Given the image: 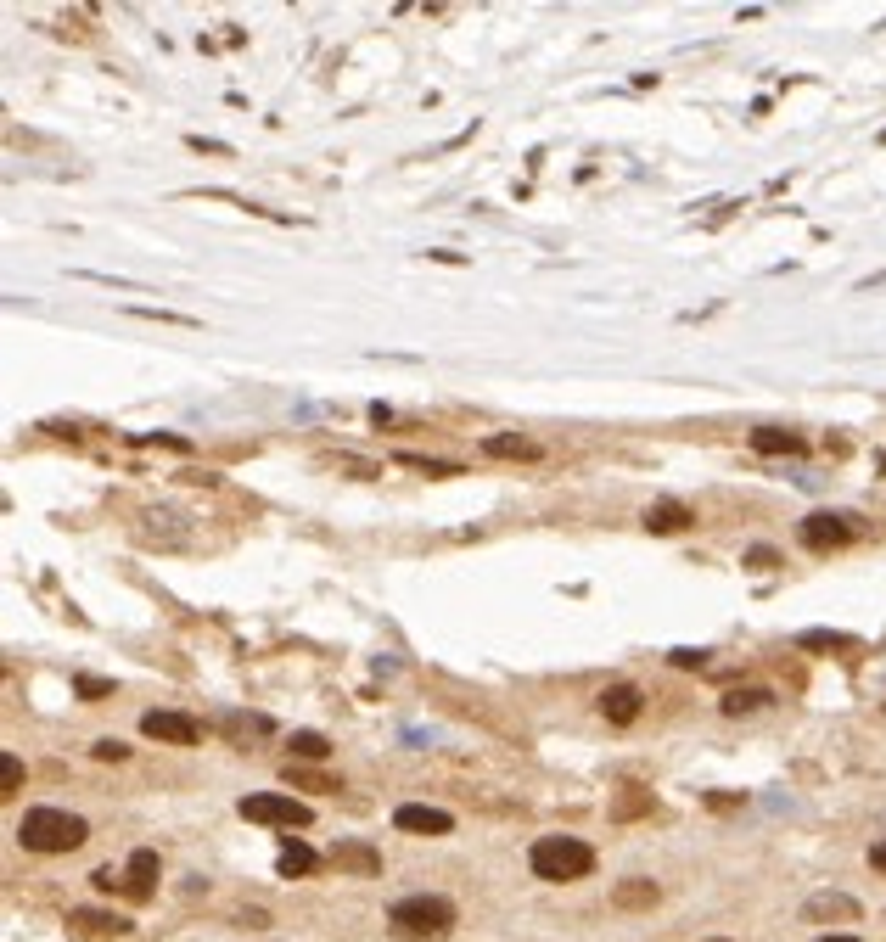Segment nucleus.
Here are the masks:
<instances>
[{
  "label": "nucleus",
  "mask_w": 886,
  "mask_h": 942,
  "mask_svg": "<svg viewBox=\"0 0 886 942\" xmlns=\"http://www.w3.org/2000/svg\"><path fill=\"white\" fill-rule=\"evenodd\" d=\"M455 903L438 898V892H415V898H399L393 909H387V931L404 942H438L455 931Z\"/></svg>",
  "instance_id": "f257e3e1"
},
{
  "label": "nucleus",
  "mask_w": 886,
  "mask_h": 942,
  "mask_svg": "<svg viewBox=\"0 0 886 942\" xmlns=\"http://www.w3.org/2000/svg\"><path fill=\"white\" fill-rule=\"evenodd\" d=\"M17 842L29 853H73V847L90 842V825L68 808H29L17 819Z\"/></svg>",
  "instance_id": "f03ea898"
},
{
  "label": "nucleus",
  "mask_w": 886,
  "mask_h": 942,
  "mask_svg": "<svg viewBox=\"0 0 886 942\" xmlns=\"http://www.w3.org/2000/svg\"><path fill=\"white\" fill-rule=\"evenodd\" d=\"M528 870L539 875V881H584L589 870H595V847L584 842V836H539V842L528 847Z\"/></svg>",
  "instance_id": "7ed1b4c3"
},
{
  "label": "nucleus",
  "mask_w": 886,
  "mask_h": 942,
  "mask_svg": "<svg viewBox=\"0 0 886 942\" xmlns=\"http://www.w3.org/2000/svg\"><path fill=\"white\" fill-rule=\"evenodd\" d=\"M236 814L253 819V825H286V830H303L315 819V808L298 797H286V791H253V797L236 802Z\"/></svg>",
  "instance_id": "20e7f679"
},
{
  "label": "nucleus",
  "mask_w": 886,
  "mask_h": 942,
  "mask_svg": "<svg viewBox=\"0 0 886 942\" xmlns=\"http://www.w3.org/2000/svg\"><path fill=\"white\" fill-rule=\"evenodd\" d=\"M141 735H152L163 746H197L202 724L191 713H174V707H152V713H141Z\"/></svg>",
  "instance_id": "39448f33"
},
{
  "label": "nucleus",
  "mask_w": 886,
  "mask_h": 942,
  "mask_svg": "<svg viewBox=\"0 0 886 942\" xmlns=\"http://www.w3.org/2000/svg\"><path fill=\"white\" fill-rule=\"evenodd\" d=\"M853 516H836V511H814L802 522V544L808 550H847L853 544Z\"/></svg>",
  "instance_id": "423d86ee"
},
{
  "label": "nucleus",
  "mask_w": 886,
  "mask_h": 942,
  "mask_svg": "<svg viewBox=\"0 0 886 942\" xmlns=\"http://www.w3.org/2000/svg\"><path fill=\"white\" fill-rule=\"evenodd\" d=\"M68 931L79 942H113L129 931L124 914H107V909H68Z\"/></svg>",
  "instance_id": "0eeeda50"
},
{
  "label": "nucleus",
  "mask_w": 886,
  "mask_h": 942,
  "mask_svg": "<svg viewBox=\"0 0 886 942\" xmlns=\"http://www.w3.org/2000/svg\"><path fill=\"white\" fill-rule=\"evenodd\" d=\"M393 825L410 830V836H449V830H455V814L427 808V802H404V808H393Z\"/></svg>",
  "instance_id": "6e6552de"
},
{
  "label": "nucleus",
  "mask_w": 886,
  "mask_h": 942,
  "mask_svg": "<svg viewBox=\"0 0 886 942\" xmlns=\"http://www.w3.org/2000/svg\"><path fill=\"white\" fill-rule=\"evenodd\" d=\"M158 853H152V847H135V853H129V864H124V892L135 903H146L152 898V892H158Z\"/></svg>",
  "instance_id": "1a4fd4ad"
},
{
  "label": "nucleus",
  "mask_w": 886,
  "mask_h": 942,
  "mask_svg": "<svg viewBox=\"0 0 886 942\" xmlns=\"http://www.w3.org/2000/svg\"><path fill=\"white\" fill-rule=\"evenodd\" d=\"M640 707H645L640 685H606L601 690V718H606V724H634Z\"/></svg>",
  "instance_id": "9d476101"
},
{
  "label": "nucleus",
  "mask_w": 886,
  "mask_h": 942,
  "mask_svg": "<svg viewBox=\"0 0 886 942\" xmlns=\"http://www.w3.org/2000/svg\"><path fill=\"white\" fill-rule=\"evenodd\" d=\"M331 864L348 875H382V853L371 842H337L331 847Z\"/></svg>",
  "instance_id": "9b49d317"
},
{
  "label": "nucleus",
  "mask_w": 886,
  "mask_h": 942,
  "mask_svg": "<svg viewBox=\"0 0 886 942\" xmlns=\"http://www.w3.org/2000/svg\"><path fill=\"white\" fill-rule=\"evenodd\" d=\"M645 533H685L696 516H690V505H679V500H657V505H645Z\"/></svg>",
  "instance_id": "f8f14e48"
},
{
  "label": "nucleus",
  "mask_w": 886,
  "mask_h": 942,
  "mask_svg": "<svg viewBox=\"0 0 886 942\" xmlns=\"http://www.w3.org/2000/svg\"><path fill=\"white\" fill-rule=\"evenodd\" d=\"M752 449H758V455H808V438H802V432H786V427H758L752 432Z\"/></svg>",
  "instance_id": "ddd939ff"
},
{
  "label": "nucleus",
  "mask_w": 886,
  "mask_h": 942,
  "mask_svg": "<svg viewBox=\"0 0 886 942\" xmlns=\"http://www.w3.org/2000/svg\"><path fill=\"white\" fill-rule=\"evenodd\" d=\"M657 898H662V886L645 881V875H629V881L612 886V903H617V909H651Z\"/></svg>",
  "instance_id": "4468645a"
},
{
  "label": "nucleus",
  "mask_w": 886,
  "mask_h": 942,
  "mask_svg": "<svg viewBox=\"0 0 886 942\" xmlns=\"http://www.w3.org/2000/svg\"><path fill=\"white\" fill-rule=\"evenodd\" d=\"M483 455H494V460H539V443L522 438V432H494V438H483Z\"/></svg>",
  "instance_id": "2eb2a0df"
},
{
  "label": "nucleus",
  "mask_w": 886,
  "mask_h": 942,
  "mask_svg": "<svg viewBox=\"0 0 886 942\" xmlns=\"http://www.w3.org/2000/svg\"><path fill=\"white\" fill-rule=\"evenodd\" d=\"M315 864H320V853L309 842H298V836H286V842H281V858H275V870H281V875H309Z\"/></svg>",
  "instance_id": "dca6fc26"
},
{
  "label": "nucleus",
  "mask_w": 886,
  "mask_h": 942,
  "mask_svg": "<svg viewBox=\"0 0 886 942\" xmlns=\"http://www.w3.org/2000/svg\"><path fill=\"white\" fill-rule=\"evenodd\" d=\"M808 920H858V903L842 898V892H819V898H808Z\"/></svg>",
  "instance_id": "f3484780"
},
{
  "label": "nucleus",
  "mask_w": 886,
  "mask_h": 942,
  "mask_svg": "<svg viewBox=\"0 0 886 942\" xmlns=\"http://www.w3.org/2000/svg\"><path fill=\"white\" fill-rule=\"evenodd\" d=\"M769 701H774V690H763V685H746V690H724V701H718V707H724L729 718H741V713H763Z\"/></svg>",
  "instance_id": "a211bd4d"
},
{
  "label": "nucleus",
  "mask_w": 886,
  "mask_h": 942,
  "mask_svg": "<svg viewBox=\"0 0 886 942\" xmlns=\"http://www.w3.org/2000/svg\"><path fill=\"white\" fill-rule=\"evenodd\" d=\"M797 645L802 651H847L853 640H847V634H830V628H802Z\"/></svg>",
  "instance_id": "6ab92c4d"
},
{
  "label": "nucleus",
  "mask_w": 886,
  "mask_h": 942,
  "mask_svg": "<svg viewBox=\"0 0 886 942\" xmlns=\"http://www.w3.org/2000/svg\"><path fill=\"white\" fill-rule=\"evenodd\" d=\"M399 460V466H410V471H427V477H460V466L455 460H432V455H410V449H404V455H393Z\"/></svg>",
  "instance_id": "aec40b11"
},
{
  "label": "nucleus",
  "mask_w": 886,
  "mask_h": 942,
  "mask_svg": "<svg viewBox=\"0 0 886 942\" xmlns=\"http://www.w3.org/2000/svg\"><path fill=\"white\" fill-rule=\"evenodd\" d=\"M651 808V791H640V785H629L623 797L612 802V819H634V814H645Z\"/></svg>",
  "instance_id": "412c9836"
},
{
  "label": "nucleus",
  "mask_w": 886,
  "mask_h": 942,
  "mask_svg": "<svg viewBox=\"0 0 886 942\" xmlns=\"http://www.w3.org/2000/svg\"><path fill=\"white\" fill-rule=\"evenodd\" d=\"M292 752L298 757H326L331 746H326V735H315V729H298V735H292Z\"/></svg>",
  "instance_id": "4be33fe9"
},
{
  "label": "nucleus",
  "mask_w": 886,
  "mask_h": 942,
  "mask_svg": "<svg viewBox=\"0 0 886 942\" xmlns=\"http://www.w3.org/2000/svg\"><path fill=\"white\" fill-rule=\"evenodd\" d=\"M17 785H23V763H17L12 752H6V757H0V797H12Z\"/></svg>",
  "instance_id": "5701e85b"
},
{
  "label": "nucleus",
  "mask_w": 886,
  "mask_h": 942,
  "mask_svg": "<svg viewBox=\"0 0 886 942\" xmlns=\"http://www.w3.org/2000/svg\"><path fill=\"white\" fill-rule=\"evenodd\" d=\"M135 314H146V320H163V326H197V320H191V314H174V309H152V303H135Z\"/></svg>",
  "instance_id": "b1692460"
},
{
  "label": "nucleus",
  "mask_w": 886,
  "mask_h": 942,
  "mask_svg": "<svg viewBox=\"0 0 886 942\" xmlns=\"http://www.w3.org/2000/svg\"><path fill=\"white\" fill-rule=\"evenodd\" d=\"M707 657H713V651H690V645L668 651V662H673V668H707Z\"/></svg>",
  "instance_id": "393cba45"
},
{
  "label": "nucleus",
  "mask_w": 886,
  "mask_h": 942,
  "mask_svg": "<svg viewBox=\"0 0 886 942\" xmlns=\"http://www.w3.org/2000/svg\"><path fill=\"white\" fill-rule=\"evenodd\" d=\"M286 780H292V785H309V791H343L337 780H320V774H298L292 763H286Z\"/></svg>",
  "instance_id": "a878e982"
},
{
  "label": "nucleus",
  "mask_w": 886,
  "mask_h": 942,
  "mask_svg": "<svg viewBox=\"0 0 886 942\" xmlns=\"http://www.w3.org/2000/svg\"><path fill=\"white\" fill-rule=\"evenodd\" d=\"M73 690H79L85 701H96V696H113V679H90V673H85V679H79Z\"/></svg>",
  "instance_id": "bb28decb"
},
{
  "label": "nucleus",
  "mask_w": 886,
  "mask_h": 942,
  "mask_svg": "<svg viewBox=\"0 0 886 942\" xmlns=\"http://www.w3.org/2000/svg\"><path fill=\"white\" fill-rule=\"evenodd\" d=\"M90 752H96L101 763H124V757H129V746H124V741H96Z\"/></svg>",
  "instance_id": "cd10ccee"
},
{
  "label": "nucleus",
  "mask_w": 886,
  "mask_h": 942,
  "mask_svg": "<svg viewBox=\"0 0 886 942\" xmlns=\"http://www.w3.org/2000/svg\"><path fill=\"white\" fill-rule=\"evenodd\" d=\"M135 443H163V449H180V455L191 449V443H186V438H174V432H141Z\"/></svg>",
  "instance_id": "c85d7f7f"
},
{
  "label": "nucleus",
  "mask_w": 886,
  "mask_h": 942,
  "mask_svg": "<svg viewBox=\"0 0 886 942\" xmlns=\"http://www.w3.org/2000/svg\"><path fill=\"white\" fill-rule=\"evenodd\" d=\"M746 561H752V567H780V556H774V550H763V544H758V550H752Z\"/></svg>",
  "instance_id": "c756f323"
},
{
  "label": "nucleus",
  "mask_w": 886,
  "mask_h": 942,
  "mask_svg": "<svg viewBox=\"0 0 886 942\" xmlns=\"http://www.w3.org/2000/svg\"><path fill=\"white\" fill-rule=\"evenodd\" d=\"M870 864H875V870H881V875H886V836H881V842H875V847H870Z\"/></svg>",
  "instance_id": "7c9ffc66"
},
{
  "label": "nucleus",
  "mask_w": 886,
  "mask_h": 942,
  "mask_svg": "<svg viewBox=\"0 0 886 942\" xmlns=\"http://www.w3.org/2000/svg\"><path fill=\"white\" fill-rule=\"evenodd\" d=\"M814 942H858L853 931H836V937H814Z\"/></svg>",
  "instance_id": "2f4dec72"
}]
</instances>
